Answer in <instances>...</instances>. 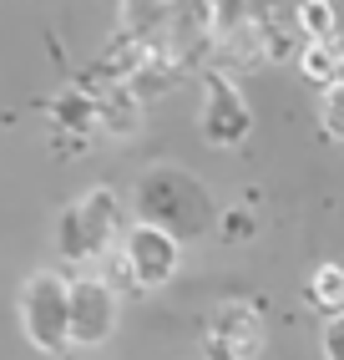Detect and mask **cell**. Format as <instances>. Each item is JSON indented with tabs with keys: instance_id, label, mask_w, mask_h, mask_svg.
Returning <instances> with one entry per match:
<instances>
[{
	"instance_id": "2",
	"label": "cell",
	"mask_w": 344,
	"mask_h": 360,
	"mask_svg": "<svg viewBox=\"0 0 344 360\" xmlns=\"http://www.w3.org/2000/svg\"><path fill=\"white\" fill-rule=\"evenodd\" d=\"M121 233H127V224H121V203L107 193V188H96V193H86L77 208L61 213L56 249L66 259H77V264H91V259H107L121 244Z\"/></svg>"
},
{
	"instance_id": "12",
	"label": "cell",
	"mask_w": 344,
	"mask_h": 360,
	"mask_svg": "<svg viewBox=\"0 0 344 360\" xmlns=\"http://www.w3.org/2000/svg\"><path fill=\"white\" fill-rule=\"evenodd\" d=\"M324 360H344V309L324 325Z\"/></svg>"
},
{
	"instance_id": "4",
	"label": "cell",
	"mask_w": 344,
	"mask_h": 360,
	"mask_svg": "<svg viewBox=\"0 0 344 360\" xmlns=\"http://www.w3.org/2000/svg\"><path fill=\"white\" fill-rule=\"evenodd\" d=\"M117 249H121V269H127V279L137 290H162V284L178 274V254H183L178 238L152 229V224H132Z\"/></svg>"
},
{
	"instance_id": "1",
	"label": "cell",
	"mask_w": 344,
	"mask_h": 360,
	"mask_svg": "<svg viewBox=\"0 0 344 360\" xmlns=\"http://www.w3.org/2000/svg\"><path fill=\"white\" fill-rule=\"evenodd\" d=\"M137 213H142V224L172 233L178 244L203 238L213 229V198H208V188L192 173H183V167H172V162L142 173V183H137Z\"/></svg>"
},
{
	"instance_id": "9",
	"label": "cell",
	"mask_w": 344,
	"mask_h": 360,
	"mask_svg": "<svg viewBox=\"0 0 344 360\" xmlns=\"http://www.w3.org/2000/svg\"><path fill=\"white\" fill-rule=\"evenodd\" d=\"M309 300H314L319 309H329V315H339V309H344V269H339V264H319V269H314Z\"/></svg>"
},
{
	"instance_id": "7",
	"label": "cell",
	"mask_w": 344,
	"mask_h": 360,
	"mask_svg": "<svg viewBox=\"0 0 344 360\" xmlns=\"http://www.w3.org/2000/svg\"><path fill=\"white\" fill-rule=\"evenodd\" d=\"M213 112H208V137H218V142H238L243 132H249V112H243V102H238V91L228 86V82H213Z\"/></svg>"
},
{
	"instance_id": "3",
	"label": "cell",
	"mask_w": 344,
	"mask_h": 360,
	"mask_svg": "<svg viewBox=\"0 0 344 360\" xmlns=\"http://www.w3.org/2000/svg\"><path fill=\"white\" fill-rule=\"evenodd\" d=\"M20 330L46 355H61L71 345V284L51 269H41L20 290Z\"/></svg>"
},
{
	"instance_id": "11",
	"label": "cell",
	"mask_w": 344,
	"mask_h": 360,
	"mask_svg": "<svg viewBox=\"0 0 344 360\" xmlns=\"http://www.w3.org/2000/svg\"><path fill=\"white\" fill-rule=\"evenodd\" d=\"M319 122L334 142H344V77L324 86V102H319Z\"/></svg>"
},
{
	"instance_id": "6",
	"label": "cell",
	"mask_w": 344,
	"mask_h": 360,
	"mask_svg": "<svg viewBox=\"0 0 344 360\" xmlns=\"http://www.w3.org/2000/svg\"><path fill=\"white\" fill-rule=\"evenodd\" d=\"M263 350V320L253 304H223L208 325V355L213 360H249Z\"/></svg>"
},
{
	"instance_id": "10",
	"label": "cell",
	"mask_w": 344,
	"mask_h": 360,
	"mask_svg": "<svg viewBox=\"0 0 344 360\" xmlns=\"http://www.w3.org/2000/svg\"><path fill=\"white\" fill-rule=\"evenodd\" d=\"M299 26L309 41H334V6L329 0H299Z\"/></svg>"
},
{
	"instance_id": "8",
	"label": "cell",
	"mask_w": 344,
	"mask_h": 360,
	"mask_svg": "<svg viewBox=\"0 0 344 360\" xmlns=\"http://www.w3.org/2000/svg\"><path fill=\"white\" fill-rule=\"evenodd\" d=\"M299 66H304V77H309V82L329 86V82L344 77V46H339V41H309V46H304V56H299Z\"/></svg>"
},
{
	"instance_id": "5",
	"label": "cell",
	"mask_w": 344,
	"mask_h": 360,
	"mask_svg": "<svg viewBox=\"0 0 344 360\" xmlns=\"http://www.w3.org/2000/svg\"><path fill=\"white\" fill-rule=\"evenodd\" d=\"M117 290L102 274L71 279V345H102L117 330Z\"/></svg>"
}]
</instances>
